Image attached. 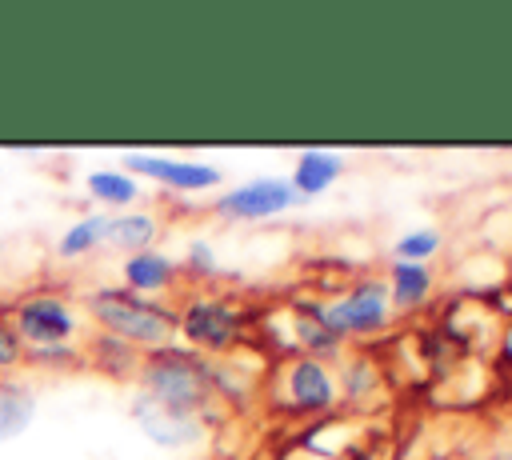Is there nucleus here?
Segmentation results:
<instances>
[{"mask_svg":"<svg viewBox=\"0 0 512 460\" xmlns=\"http://www.w3.org/2000/svg\"><path fill=\"white\" fill-rule=\"evenodd\" d=\"M88 312L96 324L124 344H164L176 332V312L128 292V288H96L88 296Z\"/></svg>","mask_w":512,"mask_h":460,"instance_id":"1","label":"nucleus"},{"mask_svg":"<svg viewBox=\"0 0 512 460\" xmlns=\"http://www.w3.org/2000/svg\"><path fill=\"white\" fill-rule=\"evenodd\" d=\"M140 384H144L148 396H156V400H164L180 412H192V416H200L204 404L212 400V376L188 352H156L144 364Z\"/></svg>","mask_w":512,"mask_h":460,"instance_id":"2","label":"nucleus"},{"mask_svg":"<svg viewBox=\"0 0 512 460\" xmlns=\"http://www.w3.org/2000/svg\"><path fill=\"white\" fill-rule=\"evenodd\" d=\"M8 320H12L16 336L24 340V348H60L80 328L72 304L64 296H52V292L24 296Z\"/></svg>","mask_w":512,"mask_h":460,"instance_id":"3","label":"nucleus"},{"mask_svg":"<svg viewBox=\"0 0 512 460\" xmlns=\"http://www.w3.org/2000/svg\"><path fill=\"white\" fill-rule=\"evenodd\" d=\"M132 420L140 424V432H144L148 440H156V444H164V448L196 444L200 432H204L192 412H180V408H172V404H164V400H156V396H148V392H140V396L132 400Z\"/></svg>","mask_w":512,"mask_h":460,"instance_id":"4","label":"nucleus"},{"mask_svg":"<svg viewBox=\"0 0 512 460\" xmlns=\"http://www.w3.org/2000/svg\"><path fill=\"white\" fill-rule=\"evenodd\" d=\"M176 328L200 348H228L240 332V316L220 300H196L184 308V316H176Z\"/></svg>","mask_w":512,"mask_h":460,"instance_id":"5","label":"nucleus"},{"mask_svg":"<svg viewBox=\"0 0 512 460\" xmlns=\"http://www.w3.org/2000/svg\"><path fill=\"white\" fill-rule=\"evenodd\" d=\"M292 200H300V196L292 192L288 180H252V184H240L228 196H220L216 212L236 216V220H260V216H272V212L288 208Z\"/></svg>","mask_w":512,"mask_h":460,"instance_id":"6","label":"nucleus"},{"mask_svg":"<svg viewBox=\"0 0 512 460\" xmlns=\"http://www.w3.org/2000/svg\"><path fill=\"white\" fill-rule=\"evenodd\" d=\"M128 172L136 176H152L168 188H184V192H200V188H212L220 184V172L208 168V164H192V160H168V156H148V152H128L124 156Z\"/></svg>","mask_w":512,"mask_h":460,"instance_id":"7","label":"nucleus"},{"mask_svg":"<svg viewBox=\"0 0 512 460\" xmlns=\"http://www.w3.org/2000/svg\"><path fill=\"white\" fill-rule=\"evenodd\" d=\"M320 324L340 336V332H372L384 324V288L380 284H360L348 300L332 304L320 312Z\"/></svg>","mask_w":512,"mask_h":460,"instance_id":"8","label":"nucleus"},{"mask_svg":"<svg viewBox=\"0 0 512 460\" xmlns=\"http://www.w3.org/2000/svg\"><path fill=\"white\" fill-rule=\"evenodd\" d=\"M36 416V392L28 380L16 376H0V444L16 440L20 432H28Z\"/></svg>","mask_w":512,"mask_h":460,"instance_id":"9","label":"nucleus"},{"mask_svg":"<svg viewBox=\"0 0 512 460\" xmlns=\"http://www.w3.org/2000/svg\"><path fill=\"white\" fill-rule=\"evenodd\" d=\"M120 272H124L128 292L140 296V292H160V288H168L172 276H176V264H172L168 256H160V252H132Z\"/></svg>","mask_w":512,"mask_h":460,"instance_id":"10","label":"nucleus"},{"mask_svg":"<svg viewBox=\"0 0 512 460\" xmlns=\"http://www.w3.org/2000/svg\"><path fill=\"white\" fill-rule=\"evenodd\" d=\"M156 240V220L148 212H124V216H108V232L104 244L124 248V252H148V244Z\"/></svg>","mask_w":512,"mask_h":460,"instance_id":"11","label":"nucleus"},{"mask_svg":"<svg viewBox=\"0 0 512 460\" xmlns=\"http://www.w3.org/2000/svg\"><path fill=\"white\" fill-rule=\"evenodd\" d=\"M288 388H292V400L300 408H324V404H332V380H328V372L316 360H300L292 368V376H288Z\"/></svg>","mask_w":512,"mask_h":460,"instance_id":"12","label":"nucleus"},{"mask_svg":"<svg viewBox=\"0 0 512 460\" xmlns=\"http://www.w3.org/2000/svg\"><path fill=\"white\" fill-rule=\"evenodd\" d=\"M336 176H340V156H332V152H304V156L296 160V172H292V192L316 196V192H324Z\"/></svg>","mask_w":512,"mask_h":460,"instance_id":"13","label":"nucleus"},{"mask_svg":"<svg viewBox=\"0 0 512 460\" xmlns=\"http://www.w3.org/2000/svg\"><path fill=\"white\" fill-rule=\"evenodd\" d=\"M84 188H88V196H96L100 204H132L136 196H140V184L128 176V172H116V168H100V172H88V180H84Z\"/></svg>","mask_w":512,"mask_h":460,"instance_id":"14","label":"nucleus"},{"mask_svg":"<svg viewBox=\"0 0 512 460\" xmlns=\"http://www.w3.org/2000/svg\"><path fill=\"white\" fill-rule=\"evenodd\" d=\"M104 232H108V216H100V212H96V216H80L72 228H64L56 252H60L64 260H76V256L92 252L96 244H104Z\"/></svg>","mask_w":512,"mask_h":460,"instance_id":"15","label":"nucleus"},{"mask_svg":"<svg viewBox=\"0 0 512 460\" xmlns=\"http://www.w3.org/2000/svg\"><path fill=\"white\" fill-rule=\"evenodd\" d=\"M428 272H424V264H408V260H396L392 264V292H396V304H416V300H424V292H428Z\"/></svg>","mask_w":512,"mask_h":460,"instance_id":"16","label":"nucleus"},{"mask_svg":"<svg viewBox=\"0 0 512 460\" xmlns=\"http://www.w3.org/2000/svg\"><path fill=\"white\" fill-rule=\"evenodd\" d=\"M24 360H28V348H24V340L16 336L12 320H8V316H0V376H8L12 368H20Z\"/></svg>","mask_w":512,"mask_h":460,"instance_id":"17","label":"nucleus"},{"mask_svg":"<svg viewBox=\"0 0 512 460\" xmlns=\"http://www.w3.org/2000/svg\"><path fill=\"white\" fill-rule=\"evenodd\" d=\"M436 232H412V236H404L400 244H396V256L400 260H408V264H420L424 256H432L436 252Z\"/></svg>","mask_w":512,"mask_h":460,"instance_id":"18","label":"nucleus"},{"mask_svg":"<svg viewBox=\"0 0 512 460\" xmlns=\"http://www.w3.org/2000/svg\"><path fill=\"white\" fill-rule=\"evenodd\" d=\"M300 336H304L312 348H332V344H336V336H332L324 324H300Z\"/></svg>","mask_w":512,"mask_h":460,"instance_id":"19","label":"nucleus"},{"mask_svg":"<svg viewBox=\"0 0 512 460\" xmlns=\"http://www.w3.org/2000/svg\"><path fill=\"white\" fill-rule=\"evenodd\" d=\"M188 260H192V268H200V272H212V268H216V264H212V248L200 244V240L188 248Z\"/></svg>","mask_w":512,"mask_h":460,"instance_id":"20","label":"nucleus"}]
</instances>
